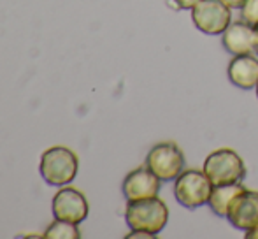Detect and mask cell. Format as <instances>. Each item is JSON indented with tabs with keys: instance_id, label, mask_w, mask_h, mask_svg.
Returning a JSON list of instances; mask_svg holds the SVG:
<instances>
[{
	"instance_id": "cell-4",
	"label": "cell",
	"mask_w": 258,
	"mask_h": 239,
	"mask_svg": "<svg viewBox=\"0 0 258 239\" xmlns=\"http://www.w3.org/2000/svg\"><path fill=\"white\" fill-rule=\"evenodd\" d=\"M213 187L204 171L186 169L174 180V197L183 208L195 209L207 204Z\"/></svg>"
},
{
	"instance_id": "cell-19",
	"label": "cell",
	"mask_w": 258,
	"mask_h": 239,
	"mask_svg": "<svg viewBox=\"0 0 258 239\" xmlns=\"http://www.w3.org/2000/svg\"><path fill=\"white\" fill-rule=\"evenodd\" d=\"M253 30H255V46H256V48H255V53L258 55V23H256V25H253Z\"/></svg>"
},
{
	"instance_id": "cell-15",
	"label": "cell",
	"mask_w": 258,
	"mask_h": 239,
	"mask_svg": "<svg viewBox=\"0 0 258 239\" xmlns=\"http://www.w3.org/2000/svg\"><path fill=\"white\" fill-rule=\"evenodd\" d=\"M126 239H153L156 237L155 234L148 232V230H141V229H132V232H128L125 236Z\"/></svg>"
},
{
	"instance_id": "cell-13",
	"label": "cell",
	"mask_w": 258,
	"mask_h": 239,
	"mask_svg": "<svg viewBox=\"0 0 258 239\" xmlns=\"http://www.w3.org/2000/svg\"><path fill=\"white\" fill-rule=\"evenodd\" d=\"M79 223H72L67 220H58L46 229L44 237L46 239H79L81 237V230H79Z\"/></svg>"
},
{
	"instance_id": "cell-12",
	"label": "cell",
	"mask_w": 258,
	"mask_h": 239,
	"mask_svg": "<svg viewBox=\"0 0 258 239\" xmlns=\"http://www.w3.org/2000/svg\"><path fill=\"white\" fill-rule=\"evenodd\" d=\"M242 190H246V187L242 183H228V185H214L213 190H211L209 201L207 206L211 208V211L214 215L225 218L227 211L230 208L232 201L241 194Z\"/></svg>"
},
{
	"instance_id": "cell-1",
	"label": "cell",
	"mask_w": 258,
	"mask_h": 239,
	"mask_svg": "<svg viewBox=\"0 0 258 239\" xmlns=\"http://www.w3.org/2000/svg\"><path fill=\"white\" fill-rule=\"evenodd\" d=\"M125 222L130 229H141L158 236L169 222V208L156 197L128 201L125 209Z\"/></svg>"
},
{
	"instance_id": "cell-16",
	"label": "cell",
	"mask_w": 258,
	"mask_h": 239,
	"mask_svg": "<svg viewBox=\"0 0 258 239\" xmlns=\"http://www.w3.org/2000/svg\"><path fill=\"white\" fill-rule=\"evenodd\" d=\"M176 2V6L179 7V9H194L195 6H197L201 0H174Z\"/></svg>"
},
{
	"instance_id": "cell-3",
	"label": "cell",
	"mask_w": 258,
	"mask_h": 239,
	"mask_svg": "<svg viewBox=\"0 0 258 239\" xmlns=\"http://www.w3.org/2000/svg\"><path fill=\"white\" fill-rule=\"evenodd\" d=\"M202 171L213 185L242 183V180L246 178L244 160L237 151L230 148H220L207 155Z\"/></svg>"
},
{
	"instance_id": "cell-11",
	"label": "cell",
	"mask_w": 258,
	"mask_h": 239,
	"mask_svg": "<svg viewBox=\"0 0 258 239\" xmlns=\"http://www.w3.org/2000/svg\"><path fill=\"white\" fill-rule=\"evenodd\" d=\"M227 76L234 86L241 90H253L258 85V56L237 55L228 62Z\"/></svg>"
},
{
	"instance_id": "cell-18",
	"label": "cell",
	"mask_w": 258,
	"mask_h": 239,
	"mask_svg": "<svg viewBox=\"0 0 258 239\" xmlns=\"http://www.w3.org/2000/svg\"><path fill=\"white\" fill-rule=\"evenodd\" d=\"M246 239H258V225H255L253 229L246 230Z\"/></svg>"
},
{
	"instance_id": "cell-9",
	"label": "cell",
	"mask_w": 258,
	"mask_h": 239,
	"mask_svg": "<svg viewBox=\"0 0 258 239\" xmlns=\"http://www.w3.org/2000/svg\"><path fill=\"white\" fill-rule=\"evenodd\" d=\"M225 218L230 222L232 227L244 232L258 225V192L248 188L242 190L232 201Z\"/></svg>"
},
{
	"instance_id": "cell-6",
	"label": "cell",
	"mask_w": 258,
	"mask_h": 239,
	"mask_svg": "<svg viewBox=\"0 0 258 239\" xmlns=\"http://www.w3.org/2000/svg\"><path fill=\"white\" fill-rule=\"evenodd\" d=\"M191 20L202 34L218 35L232 23V9L221 0H201L191 9Z\"/></svg>"
},
{
	"instance_id": "cell-14",
	"label": "cell",
	"mask_w": 258,
	"mask_h": 239,
	"mask_svg": "<svg viewBox=\"0 0 258 239\" xmlns=\"http://www.w3.org/2000/svg\"><path fill=\"white\" fill-rule=\"evenodd\" d=\"M241 20L249 25L258 23V0H246L241 7Z\"/></svg>"
},
{
	"instance_id": "cell-10",
	"label": "cell",
	"mask_w": 258,
	"mask_h": 239,
	"mask_svg": "<svg viewBox=\"0 0 258 239\" xmlns=\"http://www.w3.org/2000/svg\"><path fill=\"white\" fill-rule=\"evenodd\" d=\"M221 44H223L225 51H228L232 56L253 55L256 48L253 25L246 23L244 20L232 21L227 30L221 34Z\"/></svg>"
},
{
	"instance_id": "cell-17",
	"label": "cell",
	"mask_w": 258,
	"mask_h": 239,
	"mask_svg": "<svg viewBox=\"0 0 258 239\" xmlns=\"http://www.w3.org/2000/svg\"><path fill=\"white\" fill-rule=\"evenodd\" d=\"M221 2H223L225 6L230 7V9H241V7L244 6L246 0H221Z\"/></svg>"
},
{
	"instance_id": "cell-5",
	"label": "cell",
	"mask_w": 258,
	"mask_h": 239,
	"mask_svg": "<svg viewBox=\"0 0 258 239\" xmlns=\"http://www.w3.org/2000/svg\"><path fill=\"white\" fill-rule=\"evenodd\" d=\"M146 167L162 181H172L184 171V153L172 141L158 143L148 153Z\"/></svg>"
},
{
	"instance_id": "cell-8",
	"label": "cell",
	"mask_w": 258,
	"mask_h": 239,
	"mask_svg": "<svg viewBox=\"0 0 258 239\" xmlns=\"http://www.w3.org/2000/svg\"><path fill=\"white\" fill-rule=\"evenodd\" d=\"M163 181L156 174L150 171L146 165L137 167L130 171L125 176L121 185V192L125 195L126 202L128 201H139V199H150L156 197L160 194Z\"/></svg>"
},
{
	"instance_id": "cell-20",
	"label": "cell",
	"mask_w": 258,
	"mask_h": 239,
	"mask_svg": "<svg viewBox=\"0 0 258 239\" xmlns=\"http://www.w3.org/2000/svg\"><path fill=\"white\" fill-rule=\"evenodd\" d=\"M256 97H258V85H256Z\"/></svg>"
},
{
	"instance_id": "cell-2",
	"label": "cell",
	"mask_w": 258,
	"mask_h": 239,
	"mask_svg": "<svg viewBox=\"0 0 258 239\" xmlns=\"http://www.w3.org/2000/svg\"><path fill=\"white\" fill-rule=\"evenodd\" d=\"M78 155L67 146H53L46 150L39 162V171L51 187H65L78 176Z\"/></svg>"
},
{
	"instance_id": "cell-7",
	"label": "cell",
	"mask_w": 258,
	"mask_h": 239,
	"mask_svg": "<svg viewBox=\"0 0 258 239\" xmlns=\"http://www.w3.org/2000/svg\"><path fill=\"white\" fill-rule=\"evenodd\" d=\"M53 216L58 220H67L72 223H81L88 216V201L85 194L78 188H72L65 185L63 188L54 194L51 202Z\"/></svg>"
}]
</instances>
